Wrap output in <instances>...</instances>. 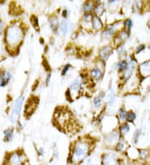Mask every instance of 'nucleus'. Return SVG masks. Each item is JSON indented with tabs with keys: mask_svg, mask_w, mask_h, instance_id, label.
Wrapping results in <instances>:
<instances>
[{
	"mask_svg": "<svg viewBox=\"0 0 150 165\" xmlns=\"http://www.w3.org/2000/svg\"><path fill=\"white\" fill-rule=\"evenodd\" d=\"M112 53V49L111 47H103V49L100 50L99 52V56L100 58L103 60V61H106L108 60V58H109V56L111 55Z\"/></svg>",
	"mask_w": 150,
	"mask_h": 165,
	"instance_id": "7",
	"label": "nucleus"
},
{
	"mask_svg": "<svg viewBox=\"0 0 150 165\" xmlns=\"http://www.w3.org/2000/svg\"><path fill=\"white\" fill-rule=\"evenodd\" d=\"M91 24H92L93 29H95V30H99V29H101L103 27V22L101 21V19L99 18V17H97V16H93L92 21H91Z\"/></svg>",
	"mask_w": 150,
	"mask_h": 165,
	"instance_id": "11",
	"label": "nucleus"
},
{
	"mask_svg": "<svg viewBox=\"0 0 150 165\" xmlns=\"http://www.w3.org/2000/svg\"><path fill=\"white\" fill-rule=\"evenodd\" d=\"M90 75H91L92 78H94V79L99 80L101 79L102 77H103V73L101 72V70H100L99 68H93V69L91 70Z\"/></svg>",
	"mask_w": 150,
	"mask_h": 165,
	"instance_id": "14",
	"label": "nucleus"
},
{
	"mask_svg": "<svg viewBox=\"0 0 150 165\" xmlns=\"http://www.w3.org/2000/svg\"><path fill=\"white\" fill-rule=\"evenodd\" d=\"M119 138V134L118 133H112L111 134H109L107 137L106 140L108 142H113V141H116Z\"/></svg>",
	"mask_w": 150,
	"mask_h": 165,
	"instance_id": "22",
	"label": "nucleus"
},
{
	"mask_svg": "<svg viewBox=\"0 0 150 165\" xmlns=\"http://www.w3.org/2000/svg\"><path fill=\"white\" fill-rule=\"evenodd\" d=\"M68 13H69V11H68V9H67V8H64V9L63 10V13H62L63 17L66 18L67 17H68V15H69Z\"/></svg>",
	"mask_w": 150,
	"mask_h": 165,
	"instance_id": "35",
	"label": "nucleus"
},
{
	"mask_svg": "<svg viewBox=\"0 0 150 165\" xmlns=\"http://www.w3.org/2000/svg\"><path fill=\"white\" fill-rule=\"evenodd\" d=\"M115 31V26L114 25H111L109 27H108L105 30H103V32L102 33V37L103 38H108L112 36Z\"/></svg>",
	"mask_w": 150,
	"mask_h": 165,
	"instance_id": "12",
	"label": "nucleus"
},
{
	"mask_svg": "<svg viewBox=\"0 0 150 165\" xmlns=\"http://www.w3.org/2000/svg\"><path fill=\"white\" fill-rule=\"evenodd\" d=\"M101 165H119V162L113 153H107L102 157Z\"/></svg>",
	"mask_w": 150,
	"mask_h": 165,
	"instance_id": "5",
	"label": "nucleus"
},
{
	"mask_svg": "<svg viewBox=\"0 0 150 165\" xmlns=\"http://www.w3.org/2000/svg\"><path fill=\"white\" fill-rule=\"evenodd\" d=\"M124 147V143L119 142V143L117 144V146H116V150H117V151H121V150H123Z\"/></svg>",
	"mask_w": 150,
	"mask_h": 165,
	"instance_id": "32",
	"label": "nucleus"
},
{
	"mask_svg": "<svg viewBox=\"0 0 150 165\" xmlns=\"http://www.w3.org/2000/svg\"><path fill=\"white\" fill-rule=\"evenodd\" d=\"M2 31H3V23H2V21L0 20V34H1Z\"/></svg>",
	"mask_w": 150,
	"mask_h": 165,
	"instance_id": "37",
	"label": "nucleus"
},
{
	"mask_svg": "<svg viewBox=\"0 0 150 165\" xmlns=\"http://www.w3.org/2000/svg\"><path fill=\"white\" fill-rule=\"evenodd\" d=\"M128 68V63L126 60H122L119 63V71H124L126 70Z\"/></svg>",
	"mask_w": 150,
	"mask_h": 165,
	"instance_id": "23",
	"label": "nucleus"
},
{
	"mask_svg": "<svg viewBox=\"0 0 150 165\" xmlns=\"http://www.w3.org/2000/svg\"><path fill=\"white\" fill-rule=\"evenodd\" d=\"M13 135V129L12 128H7L4 131V141L9 142L12 139Z\"/></svg>",
	"mask_w": 150,
	"mask_h": 165,
	"instance_id": "18",
	"label": "nucleus"
},
{
	"mask_svg": "<svg viewBox=\"0 0 150 165\" xmlns=\"http://www.w3.org/2000/svg\"><path fill=\"white\" fill-rule=\"evenodd\" d=\"M38 154L39 156H44V148H39L38 150Z\"/></svg>",
	"mask_w": 150,
	"mask_h": 165,
	"instance_id": "34",
	"label": "nucleus"
},
{
	"mask_svg": "<svg viewBox=\"0 0 150 165\" xmlns=\"http://www.w3.org/2000/svg\"><path fill=\"white\" fill-rule=\"evenodd\" d=\"M4 58V53H3V49L0 47V61Z\"/></svg>",
	"mask_w": 150,
	"mask_h": 165,
	"instance_id": "36",
	"label": "nucleus"
},
{
	"mask_svg": "<svg viewBox=\"0 0 150 165\" xmlns=\"http://www.w3.org/2000/svg\"><path fill=\"white\" fill-rule=\"evenodd\" d=\"M93 18V14L91 13H84L83 15V20L85 22H91Z\"/></svg>",
	"mask_w": 150,
	"mask_h": 165,
	"instance_id": "28",
	"label": "nucleus"
},
{
	"mask_svg": "<svg viewBox=\"0 0 150 165\" xmlns=\"http://www.w3.org/2000/svg\"><path fill=\"white\" fill-rule=\"evenodd\" d=\"M104 10H105V8H104V5H103V3H98L96 5H94V12H95V16H97V17H99L101 16L103 12H104Z\"/></svg>",
	"mask_w": 150,
	"mask_h": 165,
	"instance_id": "13",
	"label": "nucleus"
},
{
	"mask_svg": "<svg viewBox=\"0 0 150 165\" xmlns=\"http://www.w3.org/2000/svg\"><path fill=\"white\" fill-rule=\"evenodd\" d=\"M149 49H150V46H149Z\"/></svg>",
	"mask_w": 150,
	"mask_h": 165,
	"instance_id": "39",
	"label": "nucleus"
},
{
	"mask_svg": "<svg viewBox=\"0 0 150 165\" xmlns=\"http://www.w3.org/2000/svg\"><path fill=\"white\" fill-rule=\"evenodd\" d=\"M58 30L63 35H66L69 32L72 30V24L67 20H62L58 24Z\"/></svg>",
	"mask_w": 150,
	"mask_h": 165,
	"instance_id": "6",
	"label": "nucleus"
},
{
	"mask_svg": "<svg viewBox=\"0 0 150 165\" xmlns=\"http://www.w3.org/2000/svg\"><path fill=\"white\" fill-rule=\"evenodd\" d=\"M134 67H135V64L133 62H131L129 64H128V68L127 69L125 70V73H124V78L126 79H128L130 76H131L133 71L134 70Z\"/></svg>",
	"mask_w": 150,
	"mask_h": 165,
	"instance_id": "16",
	"label": "nucleus"
},
{
	"mask_svg": "<svg viewBox=\"0 0 150 165\" xmlns=\"http://www.w3.org/2000/svg\"><path fill=\"white\" fill-rule=\"evenodd\" d=\"M25 162L23 159V154L15 152V153H11L8 159L7 164L8 165H24Z\"/></svg>",
	"mask_w": 150,
	"mask_h": 165,
	"instance_id": "4",
	"label": "nucleus"
},
{
	"mask_svg": "<svg viewBox=\"0 0 150 165\" xmlns=\"http://www.w3.org/2000/svg\"><path fill=\"white\" fill-rule=\"evenodd\" d=\"M128 131H129V126L128 123H124L120 127V132L122 133V134H126Z\"/></svg>",
	"mask_w": 150,
	"mask_h": 165,
	"instance_id": "24",
	"label": "nucleus"
},
{
	"mask_svg": "<svg viewBox=\"0 0 150 165\" xmlns=\"http://www.w3.org/2000/svg\"><path fill=\"white\" fill-rule=\"evenodd\" d=\"M90 145L86 141H78L74 147L72 153L69 154L68 162L69 164H79L88 156Z\"/></svg>",
	"mask_w": 150,
	"mask_h": 165,
	"instance_id": "2",
	"label": "nucleus"
},
{
	"mask_svg": "<svg viewBox=\"0 0 150 165\" xmlns=\"http://www.w3.org/2000/svg\"><path fill=\"white\" fill-rule=\"evenodd\" d=\"M114 99H115L114 93H113L112 89H110V91L108 93V105L111 106L114 103Z\"/></svg>",
	"mask_w": 150,
	"mask_h": 165,
	"instance_id": "19",
	"label": "nucleus"
},
{
	"mask_svg": "<svg viewBox=\"0 0 150 165\" xmlns=\"http://www.w3.org/2000/svg\"><path fill=\"white\" fill-rule=\"evenodd\" d=\"M145 49V46H144V44H140V45H138L137 47V50H136V52L137 53H140L141 51H143L144 49Z\"/></svg>",
	"mask_w": 150,
	"mask_h": 165,
	"instance_id": "33",
	"label": "nucleus"
},
{
	"mask_svg": "<svg viewBox=\"0 0 150 165\" xmlns=\"http://www.w3.org/2000/svg\"><path fill=\"white\" fill-rule=\"evenodd\" d=\"M82 84H83V79L81 77H77L70 84V89L74 91H78L81 88Z\"/></svg>",
	"mask_w": 150,
	"mask_h": 165,
	"instance_id": "10",
	"label": "nucleus"
},
{
	"mask_svg": "<svg viewBox=\"0 0 150 165\" xmlns=\"http://www.w3.org/2000/svg\"><path fill=\"white\" fill-rule=\"evenodd\" d=\"M141 132H142L141 129H138L137 131H136V133L134 134V136H133V140H134L135 143H137L138 140V138H139V136L141 134Z\"/></svg>",
	"mask_w": 150,
	"mask_h": 165,
	"instance_id": "30",
	"label": "nucleus"
},
{
	"mask_svg": "<svg viewBox=\"0 0 150 165\" xmlns=\"http://www.w3.org/2000/svg\"><path fill=\"white\" fill-rule=\"evenodd\" d=\"M11 79V73L8 71H4L3 73H0V86L5 87L8 84Z\"/></svg>",
	"mask_w": 150,
	"mask_h": 165,
	"instance_id": "8",
	"label": "nucleus"
},
{
	"mask_svg": "<svg viewBox=\"0 0 150 165\" xmlns=\"http://www.w3.org/2000/svg\"><path fill=\"white\" fill-rule=\"evenodd\" d=\"M24 37V29L19 24H11L5 31L4 40L6 42L8 49H16L19 47Z\"/></svg>",
	"mask_w": 150,
	"mask_h": 165,
	"instance_id": "1",
	"label": "nucleus"
},
{
	"mask_svg": "<svg viewBox=\"0 0 150 165\" xmlns=\"http://www.w3.org/2000/svg\"><path fill=\"white\" fill-rule=\"evenodd\" d=\"M31 23L33 26L34 27L35 29H39V24H38V18L35 16V15H33L31 17Z\"/></svg>",
	"mask_w": 150,
	"mask_h": 165,
	"instance_id": "21",
	"label": "nucleus"
},
{
	"mask_svg": "<svg viewBox=\"0 0 150 165\" xmlns=\"http://www.w3.org/2000/svg\"><path fill=\"white\" fill-rule=\"evenodd\" d=\"M94 8V3L93 2H86L83 4V12L85 13H91V12L93 11V9Z\"/></svg>",
	"mask_w": 150,
	"mask_h": 165,
	"instance_id": "17",
	"label": "nucleus"
},
{
	"mask_svg": "<svg viewBox=\"0 0 150 165\" xmlns=\"http://www.w3.org/2000/svg\"><path fill=\"white\" fill-rule=\"evenodd\" d=\"M124 26L127 28V29H131L132 26H133V21L131 19H127L124 21Z\"/></svg>",
	"mask_w": 150,
	"mask_h": 165,
	"instance_id": "29",
	"label": "nucleus"
},
{
	"mask_svg": "<svg viewBox=\"0 0 150 165\" xmlns=\"http://www.w3.org/2000/svg\"><path fill=\"white\" fill-rule=\"evenodd\" d=\"M70 68H71V65L70 64H66L64 67L63 68V70H62V73H61V75L62 76H65L67 73H68V71H69V69H70Z\"/></svg>",
	"mask_w": 150,
	"mask_h": 165,
	"instance_id": "27",
	"label": "nucleus"
},
{
	"mask_svg": "<svg viewBox=\"0 0 150 165\" xmlns=\"http://www.w3.org/2000/svg\"><path fill=\"white\" fill-rule=\"evenodd\" d=\"M126 165H131V164H126Z\"/></svg>",
	"mask_w": 150,
	"mask_h": 165,
	"instance_id": "38",
	"label": "nucleus"
},
{
	"mask_svg": "<svg viewBox=\"0 0 150 165\" xmlns=\"http://www.w3.org/2000/svg\"><path fill=\"white\" fill-rule=\"evenodd\" d=\"M93 103H94V108L99 109H100V107L102 106V98H100L99 96H97V97L94 98Z\"/></svg>",
	"mask_w": 150,
	"mask_h": 165,
	"instance_id": "20",
	"label": "nucleus"
},
{
	"mask_svg": "<svg viewBox=\"0 0 150 165\" xmlns=\"http://www.w3.org/2000/svg\"><path fill=\"white\" fill-rule=\"evenodd\" d=\"M50 27H51V29L53 31L54 33H56L57 31L58 30V18L53 16L50 18Z\"/></svg>",
	"mask_w": 150,
	"mask_h": 165,
	"instance_id": "15",
	"label": "nucleus"
},
{
	"mask_svg": "<svg viewBox=\"0 0 150 165\" xmlns=\"http://www.w3.org/2000/svg\"><path fill=\"white\" fill-rule=\"evenodd\" d=\"M135 118H136V115H135V113L133 112L130 111L129 113H128V114H127V120H128V122H133V120Z\"/></svg>",
	"mask_w": 150,
	"mask_h": 165,
	"instance_id": "25",
	"label": "nucleus"
},
{
	"mask_svg": "<svg viewBox=\"0 0 150 165\" xmlns=\"http://www.w3.org/2000/svg\"><path fill=\"white\" fill-rule=\"evenodd\" d=\"M24 98L23 95H21L17 98V100L13 104L12 111L10 113V116H9L12 123L18 122V119L19 118V115L21 113V109H22V106L24 104Z\"/></svg>",
	"mask_w": 150,
	"mask_h": 165,
	"instance_id": "3",
	"label": "nucleus"
},
{
	"mask_svg": "<svg viewBox=\"0 0 150 165\" xmlns=\"http://www.w3.org/2000/svg\"><path fill=\"white\" fill-rule=\"evenodd\" d=\"M127 114H128V113L126 112V110L124 109H121L119 110V115L121 119L124 120L125 118H127Z\"/></svg>",
	"mask_w": 150,
	"mask_h": 165,
	"instance_id": "26",
	"label": "nucleus"
},
{
	"mask_svg": "<svg viewBox=\"0 0 150 165\" xmlns=\"http://www.w3.org/2000/svg\"><path fill=\"white\" fill-rule=\"evenodd\" d=\"M139 73L144 77L149 76L150 74V61L144 63L139 67Z\"/></svg>",
	"mask_w": 150,
	"mask_h": 165,
	"instance_id": "9",
	"label": "nucleus"
},
{
	"mask_svg": "<svg viewBox=\"0 0 150 165\" xmlns=\"http://www.w3.org/2000/svg\"><path fill=\"white\" fill-rule=\"evenodd\" d=\"M50 81H51V73H49L47 74L46 79H45V84H46V86L49 85Z\"/></svg>",
	"mask_w": 150,
	"mask_h": 165,
	"instance_id": "31",
	"label": "nucleus"
}]
</instances>
